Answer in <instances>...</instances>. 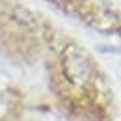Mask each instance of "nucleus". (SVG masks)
<instances>
[{
    "instance_id": "obj_1",
    "label": "nucleus",
    "mask_w": 121,
    "mask_h": 121,
    "mask_svg": "<svg viewBox=\"0 0 121 121\" xmlns=\"http://www.w3.org/2000/svg\"><path fill=\"white\" fill-rule=\"evenodd\" d=\"M65 73L73 82H86L91 75V65L82 52L69 50L65 56Z\"/></svg>"
},
{
    "instance_id": "obj_2",
    "label": "nucleus",
    "mask_w": 121,
    "mask_h": 121,
    "mask_svg": "<svg viewBox=\"0 0 121 121\" xmlns=\"http://www.w3.org/2000/svg\"><path fill=\"white\" fill-rule=\"evenodd\" d=\"M103 4L112 15L121 17V0H103Z\"/></svg>"
}]
</instances>
